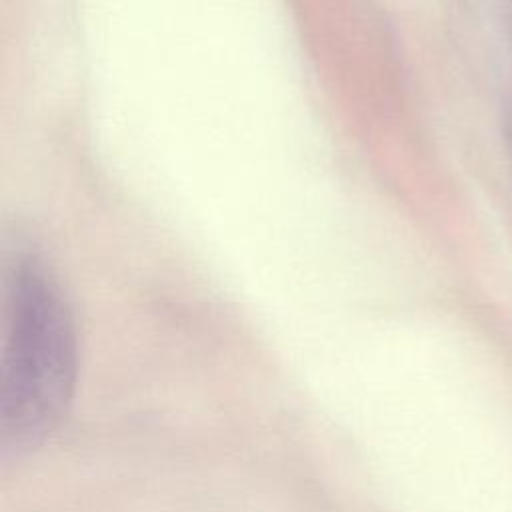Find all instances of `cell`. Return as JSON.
I'll use <instances>...</instances> for the list:
<instances>
[{"label": "cell", "instance_id": "cell-1", "mask_svg": "<svg viewBox=\"0 0 512 512\" xmlns=\"http://www.w3.org/2000/svg\"><path fill=\"white\" fill-rule=\"evenodd\" d=\"M76 332L66 298L38 266L22 264L6 298L0 430L6 448L44 440L76 382Z\"/></svg>", "mask_w": 512, "mask_h": 512}]
</instances>
